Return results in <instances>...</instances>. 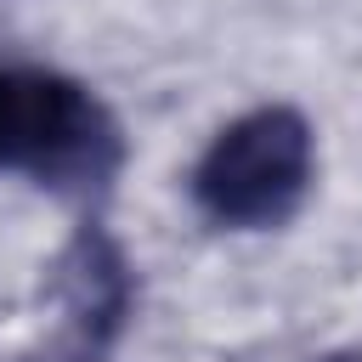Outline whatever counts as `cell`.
I'll return each mask as SVG.
<instances>
[{"label":"cell","mask_w":362,"mask_h":362,"mask_svg":"<svg viewBox=\"0 0 362 362\" xmlns=\"http://www.w3.org/2000/svg\"><path fill=\"white\" fill-rule=\"evenodd\" d=\"M0 170L68 204H96L124 170V130L85 79L0 57Z\"/></svg>","instance_id":"obj_1"},{"label":"cell","mask_w":362,"mask_h":362,"mask_svg":"<svg viewBox=\"0 0 362 362\" xmlns=\"http://www.w3.org/2000/svg\"><path fill=\"white\" fill-rule=\"evenodd\" d=\"M317 175L311 119L288 102H260L215 130L192 164V204L221 232H272L294 221Z\"/></svg>","instance_id":"obj_2"},{"label":"cell","mask_w":362,"mask_h":362,"mask_svg":"<svg viewBox=\"0 0 362 362\" xmlns=\"http://www.w3.org/2000/svg\"><path fill=\"white\" fill-rule=\"evenodd\" d=\"M40 288L57 305L68 334L96 339L107 351L119 345V334L136 317V266H130L124 243L102 221H85V226L68 232V243L51 255Z\"/></svg>","instance_id":"obj_3"},{"label":"cell","mask_w":362,"mask_h":362,"mask_svg":"<svg viewBox=\"0 0 362 362\" xmlns=\"http://www.w3.org/2000/svg\"><path fill=\"white\" fill-rule=\"evenodd\" d=\"M11 362H107V345H96V339H79V334H51V339H40V345H28V351H17Z\"/></svg>","instance_id":"obj_4"},{"label":"cell","mask_w":362,"mask_h":362,"mask_svg":"<svg viewBox=\"0 0 362 362\" xmlns=\"http://www.w3.org/2000/svg\"><path fill=\"white\" fill-rule=\"evenodd\" d=\"M317 362H362V351H328V356H317Z\"/></svg>","instance_id":"obj_5"}]
</instances>
